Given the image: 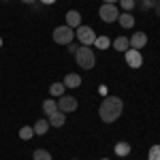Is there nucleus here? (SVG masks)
Segmentation results:
<instances>
[{
  "instance_id": "nucleus-21",
  "label": "nucleus",
  "mask_w": 160,
  "mask_h": 160,
  "mask_svg": "<svg viewBox=\"0 0 160 160\" xmlns=\"http://www.w3.org/2000/svg\"><path fill=\"white\" fill-rule=\"evenodd\" d=\"M148 158L149 160H160V145H152V148H149Z\"/></svg>"
},
{
  "instance_id": "nucleus-25",
  "label": "nucleus",
  "mask_w": 160,
  "mask_h": 160,
  "mask_svg": "<svg viewBox=\"0 0 160 160\" xmlns=\"http://www.w3.org/2000/svg\"><path fill=\"white\" fill-rule=\"evenodd\" d=\"M154 9H156V13H158V17H160V0H156V4H154Z\"/></svg>"
},
{
  "instance_id": "nucleus-1",
  "label": "nucleus",
  "mask_w": 160,
  "mask_h": 160,
  "mask_svg": "<svg viewBox=\"0 0 160 160\" xmlns=\"http://www.w3.org/2000/svg\"><path fill=\"white\" fill-rule=\"evenodd\" d=\"M122 111H124L122 98H118V96H107V98L100 102L98 115H100V120H102L105 124H111V122H115V120L122 115Z\"/></svg>"
},
{
  "instance_id": "nucleus-12",
  "label": "nucleus",
  "mask_w": 160,
  "mask_h": 160,
  "mask_svg": "<svg viewBox=\"0 0 160 160\" xmlns=\"http://www.w3.org/2000/svg\"><path fill=\"white\" fill-rule=\"evenodd\" d=\"M128 47H130V41L126 37H118L115 41H113V49L118 51H128Z\"/></svg>"
},
{
  "instance_id": "nucleus-16",
  "label": "nucleus",
  "mask_w": 160,
  "mask_h": 160,
  "mask_svg": "<svg viewBox=\"0 0 160 160\" xmlns=\"http://www.w3.org/2000/svg\"><path fill=\"white\" fill-rule=\"evenodd\" d=\"M43 111H45V115H51L53 111H58V102L53 98H47L45 102H43Z\"/></svg>"
},
{
  "instance_id": "nucleus-22",
  "label": "nucleus",
  "mask_w": 160,
  "mask_h": 160,
  "mask_svg": "<svg viewBox=\"0 0 160 160\" xmlns=\"http://www.w3.org/2000/svg\"><path fill=\"white\" fill-rule=\"evenodd\" d=\"M135 0H120V7H122L124 11H130V9H135Z\"/></svg>"
},
{
  "instance_id": "nucleus-29",
  "label": "nucleus",
  "mask_w": 160,
  "mask_h": 160,
  "mask_svg": "<svg viewBox=\"0 0 160 160\" xmlns=\"http://www.w3.org/2000/svg\"><path fill=\"white\" fill-rule=\"evenodd\" d=\"M0 47H2V38H0Z\"/></svg>"
},
{
  "instance_id": "nucleus-5",
  "label": "nucleus",
  "mask_w": 160,
  "mask_h": 160,
  "mask_svg": "<svg viewBox=\"0 0 160 160\" xmlns=\"http://www.w3.org/2000/svg\"><path fill=\"white\" fill-rule=\"evenodd\" d=\"M100 19L102 22H107V24H111V22H118V17H120V11H118V7L115 4H102L100 7Z\"/></svg>"
},
{
  "instance_id": "nucleus-15",
  "label": "nucleus",
  "mask_w": 160,
  "mask_h": 160,
  "mask_svg": "<svg viewBox=\"0 0 160 160\" xmlns=\"http://www.w3.org/2000/svg\"><path fill=\"white\" fill-rule=\"evenodd\" d=\"M113 152H115L118 156H128V154H130V145H128L126 141H120V143H115Z\"/></svg>"
},
{
  "instance_id": "nucleus-28",
  "label": "nucleus",
  "mask_w": 160,
  "mask_h": 160,
  "mask_svg": "<svg viewBox=\"0 0 160 160\" xmlns=\"http://www.w3.org/2000/svg\"><path fill=\"white\" fill-rule=\"evenodd\" d=\"M22 2H26V4H34L37 0H22Z\"/></svg>"
},
{
  "instance_id": "nucleus-7",
  "label": "nucleus",
  "mask_w": 160,
  "mask_h": 160,
  "mask_svg": "<svg viewBox=\"0 0 160 160\" xmlns=\"http://www.w3.org/2000/svg\"><path fill=\"white\" fill-rule=\"evenodd\" d=\"M75 109H77V98H73V96H64V94L58 98V111H62V113H71V111H75Z\"/></svg>"
},
{
  "instance_id": "nucleus-2",
  "label": "nucleus",
  "mask_w": 160,
  "mask_h": 160,
  "mask_svg": "<svg viewBox=\"0 0 160 160\" xmlns=\"http://www.w3.org/2000/svg\"><path fill=\"white\" fill-rule=\"evenodd\" d=\"M75 60H77V64L81 66V68H92L94 66V62H96V58H94V51L90 49V47H86V45H81L79 47V51L75 53Z\"/></svg>"
},
{
  "instance_id": "nucleus-32",
  "label": "nucleus",
  "mask_w": 160,
  "mask_h": 160,
  "mask_svg": "<svg viewBox=\"0 0 160 160\" xmlns=\"http://www.w3.org/2000/svg\"><path fill=\"white\" fill-rule=\"evenodd\" d=\"M73 160H77V158H73Z\"/></svg>"
},
{
  "instance_id": "nucleus-14",
  "label": "nucleus",
  "mask_w": 160,
  "mask_h": 160,
  "mask_svg": "<svg viewBox=\"0 0 160 160\" xmlns=\"http://www.w3.org/2000/svg\"><path fill=\"white\" fill-rule=\"evenodd\" d=\"M120 26H124V28H132L135 26V17L130 15V13H120Z\"/></svg>"
},
{
  "instance_id": "nucleus-6",
  "label": "nucleus",
  "mask_w": 160,
  "mask_h": 160,
  "mask_svg": "<svg viewBox=\"0 0 160 160\" xmlns=\"http://www.w3.org/2000/svg\"><path fill=\"white\" fill-rule=\"evenodd\" d=\"M126 56V64L130 66V68H139L141 64H143V56H141V51L139 49H128V51H124Z\"/></svg>"
},
{
  "instance_id": "nucleus-4",
  "label": "nucleus",
  "mask_w": 160,
  "mask_h": 160,
  "mask_svg": "<svg viewBox=\"0 0 160 160\" xmlns=\"http://www.w3.org/2000/svg\"><path fill=\"white\" fill-rule=\"evenodd\" d=\"M75 34H77V38L81 41V45H86V47L94 45V41H96V32H94L90 26H79V28L75 30Z\"/></svg>"
},
{
  "instance_id": "nucleus-8",
  "label": "nucleus",
  "mask_w": 160,
  "mask_h": 160,
  "mask_svg": "<svg viewBox=\"0 0 160 160\" xmlns=\"http://www.w3.org/2000/svg\"><path fill=\"white\" fill-rule=\"evenodd\" d=\"M128 41H130V47H132V49H141V47H145V43H148V34H143V32H135Z\"/></svg>"
},
{
  "instance_id": "nucleus-31",
  "label": "nucleus",
  "mask_w": 160,
  "mask_h": 160,
  "mask_svg": "<svg viewBox=\"0 0 160 160\" xmlns=\"http://www.w3.org/2000/svg\"><path fill=\"white\" fill-rule=\"evenodd\" d=\"M102 160H109V158H102Z\"/></svg>"
},
{
  "instance_id": "nucleus-13",
  "label": "nucleus",
  "mask_w": 160,
  "mask_h": 160,
  "mask_svg": "<svg viewBox=\"0 0 160 160\" xmlns=\"http://www.w3.org/2000/svg\"><path fill=\"white\" fill-rule=\"evenodd\" d=\"M32 128H34V135H45L49 130V120H38Z\"/></svg>"
},
{
  "instance_id": "nucleus-10",
  "label": "nucleus",
  "mask_w": 160,
  "mask_h": 160,
  "mask_svg": "<svg viewBox=\"0 0 160 160\" xmlns=\"http://www.w3.org/2000/svg\"><path fill=\"white\" fill-rule=\"evenodd\" d=\"M66 26L79 28V26H81V13L79 11H68L66 13Z\"/></svg>"
},
{
  "instance_id": "nucleus-24",
  "label": "nucleus",
  "mask_w": 160,
  "mask_h": 160,
  "mask_svg": "<svg viewBox=\"0 0 160 160\" xmlns=\"http://www.w3.org/2000/svg\"><path fill=\"white\" fill-rule=\"evenodd\" d=\"M79 51V45L77 43H68V53H77Z\"/></svg>"
},
{
  "instance_id": "nucleus-9",
  "label": "nucleus",
  "mask_w": 160,
  "mask_h": 160,
  "mask_svg": "<svg viewBox=\"0 0 160 160\" xmlns=\"http://www.w3.org/2000/svg\"><path fill=\"white\" fill-rule=\"evenodd\" d=\"M47 120H49V126H53V128H60V126H64V122H66V115H64L62 111H53Z\"/></svg>"
},
{
  "instance_id": "nucleus-27",
  "label": "nucleus",
  "mask_w": 160,
  "mask_h": 160,
  "mask_svg": "<svg viewBox=\"0 0 160 160\" xmlns=\"http://www.w3.org/2000/svg\"><path fill=\"white\" fill-rule=\"evenodd\" d=\"M43 4H53V2H58V0H41Z\"/></svg>"
},
{
  "instance_id": "nucleus-17",
  "label": "nucleus",
  "mask_w": 160,
  "mask_h": 160,
  "mask_svg": "<svg viewBox=\"0 0 160 160\" xmlns=\"http://www.w3.org/2000/svg\"><path fill=\"white\" fill-rule=\"evenodd\" d=\"M64 83H62V81H58V83H51L49 86V92H51V96H58V98H60L62 94H64Z\"/></svg>"
},
{
  "instance_id": "nucleus-23",
  "label": "nucleus",
  "mask_w": 160,
  "mask_h": 160,
  "mask_svg": "<svg viewBox=\"0 0 160 160\" xmlns=\"http://www.w3.org/2000/svg\"><path fill=\"white\" fill-rule=\"evenodd\" d=\"M154 4H156V0H141V2H139V7H141L143 11H148V9H154Z\"/></svg>"
},
{
  "instance_id": "nucleus-18",
  "label": "nucleus",
  "mask_w": 160,
  "mask_h": 160,
  "mask_svg": "<svg viewBox=\"0 0 160 160\" xmlns=\"http://www.w3.org/2000/svg\"><path fill=\"white\" fill-rule=\"evenodd\" d=\"M32 158L34 160H51V154L47 152V149H34Z\"/></svg>"
},
{
  "instance_id": "nucleus-3",
  "label": "nucleus",
  "mask_w": 160,
  "mask_h": 160,
  "mask_svg": "<svg viewBox=\"0 0 160 160\" xmlns=\"http://www.w3.org/2000/svg\"><path fill=\"white\" fill-rule=\"evenodd\" d=\"M73 37H75V30L71 26H58L56 30H53V41L58 43V45H68V43H73Z\"/></svg>"
},
{
  "instance_id": "nucleus-30",
  "label": "nucleus",
  "mask_w": 160,
  "mask_h": 160,
  "mask_svg": "<svg viewBox=\"0 0 160 160\" xmlns=\"http://www.w3.org/2000/svg\"><path fill=\"white\" fill-rule=\"evenodd\" d=\"M2 2H9V0H2Z\"/></svg>"
},
{
  "instance_id": "nucleus-19",
  "label": "nucleus",
  "mask_w": 160,
  "mask_h": 160,
  "mask_svg": "<svg viewBox=\"0 0 160 160\" xmlns=\"http://www.w3.org/2000/svg\"><path fill=\"white\" fill-rule=\"evenodd\" d=\"M94 45H96V47H98V49L102 51V49H107V47L111 45V41H109L107 37H96V41H94Z\"/></svg>"
},
{
  "instance_id": "nucleus-11",
  "label": "nucleus",
  "mask_w": 160,
  "mask_h": 160,
  "mask_svg": "<svg viewBox=\"0 0 160 160\" xmlns=\"http://www.w3.org/2000/svg\"><path fill=\"white\" fill-rule=\"evenodd\" d=\"M62 83H64L66 88H79V86H81V77H79L77 73H68L66 77H64Z\"/></svg>"
},
{
  "instance_id": "nucleus-20",
  "label": "nucleus",
  "mask_w": 160,
  "mask_h": 160,
  "mask_svg": "<svg viewBox=\"0 0 160 160\" xmlns=\"http://www.w3.org/2000/svg\"><path fill=\"white\" fill-rule=\"evenodd\" d=\"M19 137H22L24 141H28V139H32V137H34V128H32V126H24V128L19 130Z\"/></svg>"
},
{
  "instance_id": "nucleus-26",
  "label": "nucleus",
  "mask_w": 160,
  "mask_h": 160,
  "mask_svg": "<svg viewBox=\"0 0 160 160\" xmlns=\"http://www.w3.org/2000/svg\"><path fill=\"white\" fill-rule=\"evenodd\" d=\"M115 2H120V0H102V4H115Z\"/></svg>"
}]
</instances>
